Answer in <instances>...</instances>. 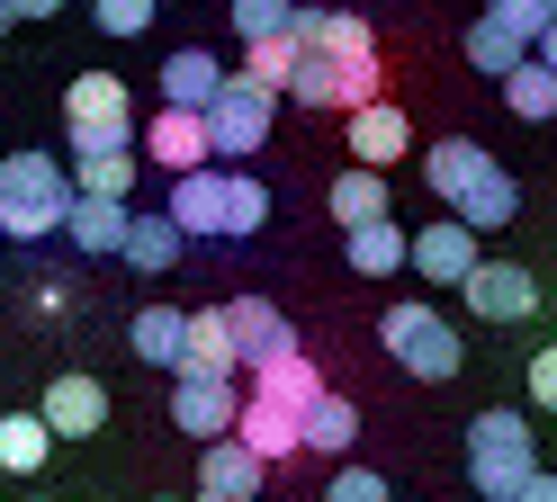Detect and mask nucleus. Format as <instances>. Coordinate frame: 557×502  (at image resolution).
Listing matches in <instances>:
<instances>
[{"label": "nucleus", "mask_w": 557, "mask_h": 502, "mask_svg": "<svg viewBox=\"0 0 557 502\" xmlns=\"http://www.w3.org/2000/svg\"><path fill=\"white\" fill-rule=\"evenodd\" d=\"M54 457V422L46 413H0V476H37Z\"/></svg>", "instance_id": "nucleus-26"}, {"label": "nucleus", "mask_w": 557, "mask_h": 502, "mask_svg": "<svg viewBox=\"0 0 557 502\" xmlns=\"http://www.w3.org/2000/svg\"><path fill=\"white\" fill-rule=\"evenodd\" d=\"M198 502H261V493H198Z\"/></svg>", "instance_id": "nucleus-40"}, {"label": "nucleus", "mask_w": 557, "mask_h": 502, "mask_svg": "<svg viewBox=\"0 0 557 502\" xmlns=\"http://www.w3.org/2000/svg\"><path fill=\"white\" fill-rule=\"evenodd\" d=\"M324 215H333L342 234H351V225H369V215H396V198H387V171L351 162V171H342L333 189H324Z\"/></svg>", "instance_id": "nucleus-19"}, {"label": "nucleus", "mask_w": 557, "mask_h": 502, "mask_svg": "<svg viewBox=\"0 0 557 502\" xmlns=\"http://www.w3.org/2000/svg\"><path fill=\"white\" fill-rule=\"evenodd\" d=\"M261 476H270V457L243 440V430H225V440L198 449V493H261Z\"/></svg>", "instance_id": "nucleus-15"}, {"label": "nucleus", "mask_w": 557, "mask_h": 502, "mask_svg": "<svg viewBox=\"0 0 557 502\" xmlns=\"http://www.w3.org/2000/svg\"><path fill=\"white\" fill-rule=\"evenodd\" d=\"M531 466H540V449H531V422L521 413H476L468 422V493L512 502L531 485Z\"/></svg>", "instance_id": "nucleus-4"}, {"label": "nucleus", "mask_w": 557, "mask_h": 502, "mask_svg": "<svg viewBox=\"0 0 557 502\" xmlns=\"http://www.w3.org/2000/svg\"><path fill=\"white\" fill-rule=\"evenodd\" d=\"M423 179H432V198H441L449 215H468L476 234H495V225H512V215H521L512 171H504L495 153H485V143H468V135L432 143V153H423Z\"/></svg>", "instance_id": "nucleus-2"}, {"label": "nucleus", "mask_w": 557, "mask_h": 502, "mask_svg": "<svg viewBox=\"0 0 557 502\" xmlns=\"http://www.w3.org/2000/svg\"><path fill=\"white\" fill-rule=\"evenodd\" d=\"M288 99L306 108H333V117H351L360 99H377V46H306Z\"/></svg>", "instance_id": "nucleus-5"}, {"label": "nucleus", "mask_w": 557, "mask_h": 502, "mask_svg": "<svg viewBox=\"0 0 557 502\" xmlns=\"http://www.w3.org/2000/svg\"><path fill=\"white\" fill-rule=\"evenodd\" d=\"M153 81H162V99H171V108H207V99L225 90V63L207 54V46H181V54H162Z\"/></svg>", "instance_id": "nucleus-20"}, {"label": "nucleus", "mask_w": 557, "mask_h": 502, "mask_svg": "<svg viewBox=\"0 0 557 502\" xmlns=\"http://www.w3.org/2000/svg\"><path fill=\"white\" fill-rule=\"evenodd\" d=\"M504 99H512V117H531V126H548V117H557V72H548L540 54H521V63L504 72Z\"/></svg>", "instance_id": "nucleus-31"}, {"label": "nucleus", "mask_w": 557, "mask_h": 502, "mask_svg": "<svg viewBox=\"0 0 557 502\" xmlns=\"http://www.w3.org/2000/svg\"><path fill=\"white\" fill-rule=\"evenodd\" d=\"M234 430H243V440H252V449H261L270 466L306 449V413H288V404H270V394H252V404L234 413Z\"/></svg>", "instance_id": "nucleus-21"}, {"label": "nucleus", "mask_w": 557, "mask_h": 502, "mask_svg": "<svg viewBox=\"0 0 557 502\" xmlns=\"http://www.w3.org/2000/svg\"><path fill=\"white\" fill-rule=\"evenodd\" d=\"M181 215H171V206H153V215H135V225H126V251H117V261L126 269H145V278H162L171 261H181Z\"/></svg>", "instance_id": "nucleus-23"}, {"label": "nucleus", "mask_w": 557, "mask_h": 502, "mask_svg": "<svg viewBox=\"0 0 557 502\" xmlns=\"http://www.w3.org/2000/svg\"><path fill=\"white\" fill-rule=\"evenodd\" d=\"M10 18H18V0H0V27H10Z\"/></svg>", "instance_id": "nucleus-41"}, {"label": "nucleus", "mask_w": 557, "mask_h": 502, "mask_svg": "<svg viewBox=\"0 0 557 502\" xmlns=\"http://www.w3.org/2000/svg\"><path fill=\"white\" fill-rule=\"evenodd\" d=\"M270 117H278V90L252 81V72H225V90L207 99V143H216V162H252L270 143Z\"/></svg>", "instance_id": "nucleus-6"}, {"label": "nucleus", "mask_w": 557, "mask_h": 502, "mask_svg": "<svg viewBox=\"0 0 557 502\" xmlns=\"http://www.w3.org/2000/svg\"><path fill=\"white\" fill-rule=\"evenodd\" d=\"M377 341L396 350V368L405 377H423V386H441V377H459V332L432 314V305H387V323H377Z\"/></svg>", "instance_id": "nucleus-7"}, {"label": "nucleus", "mask_w": 557, "mask_h": 502, "mask_svg": "<svg viewBox=\"0 0 557 502\" xmlns=\"http://www.w3.org/2000/svg\"><path fill=\"white\" fill-rule=\"evenodd\" d=\"M512 502H557V476H540V466H531V485H521Z\"/></svg>", "instance_id": "nucleus-37"}, {"label": "nucleus", "mask_w": 557, "mask_h": 502, "mask_svg": "<svg viewBox=\"0 0 557 502\" xmlns=\"http://www.w3.org/2000/svg\"><path fill=\"white\" fill-rule=\"evenodd\" d=\"M135 162H145V153H135L126 135H109V143H73V179H82V189H99V198H126V189H135Z\"/></svg>", "instance_id": "nucleus-24"}, {"label": "nucleus", "mask_w": 557, "mask_h": 502, "mask_svg": "<svg viewBox=\"0 0 557 502\" xmlns=\"http://www.w3.org/2000/svg\"><path fill=\"white\" fill-rule=\"evenodd\" d=\"M351 269H360V278L413 269V234L396 225V215H369V225H351Z\"/></svg>", "instance_id": "nucleus-25"}, {"label": "nucleus", "mask_w": 557, "mask_h": 502, "mask_svg": "<svg viewBox=\"0 0 557 502\" xmlns=\"http://www.w3.org/2000/svg\"><path fill=\"white\" fill-rule=\"evenodd\" d=\"M90 10H99V36H145L162 0H90Z\"/></svg>", "instance_id": "nucleus-34"}, {"label": "nucleus", "mask_w": 557, "mask_h": 502, "mask_svg": "<svg viewBox=\"0 0 557 502\" xmlns=\"http://www.w3.org/2000/svg\"><path fill=\"white\" fill-rule=\"evenodd\" d=\"M297 27V0H234V36H278Z\"/></svg>", "instance_id": "nucleus-32"}, {"label": "nucleus", "mask_w": 557, "mask_h": 502, "mask_svg": "<svg viewBox=\"0 0 557 502\" xmlns=\"http://www.w3.org/2000/svg\"><path fill=\"white\" fill-rule=\"evenodd\" d=\"M252 394H270V404H288V413H306V404L324 394V368H315V359H306V350L288 341V350L252 359Z\"/></svg>", "instance_id": "nucleus-17"}, {"label": "nucleus", "mask_w": 557, "mask_h": 502, "mask_svg": "<svg viewBox=\"0 0 557 502\" xmlns=\"http://www.w3.org/2000/svg\"><path fill=\"white\" fill-rule=\"evenodd\" d=\"M234 413H243V394H234V377H189L181 368V386H171V422H181V440H225L234 430Z\"/></svg>", "instance_id": "nucleus-10"}, {"label": "nucleus", "mask_w": 557, "mask_h": 502, "mask_svg": "<svg viewBox=\"0 0 557 502\" xmlns=\"http://www.w3.org/2000/svg\"><path fill=\"white\" fill-rule=\"evenodd\" d=\"M351 440H360V413H351V394H315L306 404V449H324V457H351Z\"/></svg>", "instance_id": "nucleus-29"}, {"label": "nucleus", "mask_w": 557, "mask_h": 502, "mask_svg": "<svg viewBox=\"0 0 557 502\" xmlns=\"http://www.w3.org/2000/svg\"><path fill=\"white\" fill-rule=\"evenodd\" d=\"M181 368H189V377H234V368H243V341H234V314H225V305L189 314V350H181Z\"/></svg>", "instance_id": "nucleus-18"}, {"label": "nucleus", "mask_w": 557, "mask_h": 502, "mask_svg": "<svg viewBox=\"0 0 557 502\" xmlns=\"http://www.w3.org/2000/svg\"><path fill=\"white\" fill-rule=\"evenodd\" d=\"M531 404L557 413V350H531Z\"/></svg>", "instance_id": "nucleus-36"}, {"label": "nucleus", "mask_w": 557, "mask_h": 502, "mask_svg": "<svg viewBox=\"0 0 557 502\" xmlns=\"http://www.w3.org/2000/svg\"><path fill=\"white\" fill-rule=\"evenodd\" d=\"M37 413L54 422V440H90V430H109V386L82 377V368H63V377L46 386V404H37Z\"/></svg>", "instance_id": "nucleus-12"}, {"label": "nucleus", "mask_w": 557, "mask_h": 502, "mask_svg": "<svg viewBox=\"0 0 557 502\" xmlns=\"http://www.w3.org/2000/svg\"><path fill=\"white\" fill-rule=\"evenodd\" d=\"M63 10V0H18V18H54Z\"/></svg>", "instance_id": "nucleus-39"}, {"label": "nucleus", "mask_w": 557, "mask_h": 502, "mask_svg": "<svg viewBox=\"0 0 557 502\" xmlns=\"http://www.w3.org/2000/svg\"><path fill=\"white\" fill-rule=\"evenodd\" d=\"M531 54H540V63H548V72H557V18H548V27H540V46H531Z\"/></svg>", "instance_id": "nucleus-38"}, {"label": "nucleus", "mask_w": 557, "mask_h": 502, "mask_svg": "<svg viewBox=\"0 0 557 502\" xmlns=\"http://www.w3.org/2000/svg\"><path fill=\"white\" fill-rule=\"evenodd\" d=\"M73 198H82V179H73L63 153H10V162H0V234H10V242L63 234Z\"/></svg>", "instance_id": "nucleus-3"}, {"label": "nucleus", "mask_w": 557, "mask_h": 502, "mask_svg": "<svg viewBox=\"0 0 557 502\" xmlns=\"http://www.w3.org/2000/svg\"><path fill=\"white\" fill-rule=\"evenodd\" d=\"M145 502H181V493H145Z\"/></svg>", "instance_id": "nucleus-42"}, {"label": "nucleus", "mask_w": 557, "mask_h": 502, "mask_svg": "<svg viewBox=\"0 0 557 502\" xmlns=\"http://www.w3.org/2000/svg\"><path fill=\"white\" fill-rule=\"evenodd\" d=\"M405 143H413V126H405L396 99H360V108H351V162L387 171V162H405Z\"/></svg>", "instance_id": "nucleus-16"}, {"label": "nucleus", "mask_w": 557, "mask_h": 502, "mask_svg": "<svg viewBox=\"0 0 557 502\" xmlns=\"http://www.w3.org/2000/svg\"><path fill=\"white\" fill-rule=\"evenodd\" d=\"M225 314H234V341H243V368H252V359H270V350H288V341H297V332H288V314H278L270 297H234Z\"/></svg>", "instance_id": "nucleus-27"}, {"label": "nucleus", "mask_w": 557, "mask_h": 502, "mask_svg": "<svg viewBox=\"0 0 557 502\" xmlns=\"http://www.w3.org/2000/svg\"><path fill=\"white\" fill-rule=\"evenodd\" d=\"M27 502H54V493H27Z\"/></svg>", "instance_id": "nucleus-43"}, {"label": "nucleus", "mask_w": 557, "mask_h": 502, "mask_svg": "<svg viewBox=\"0 0 557 502\" xmlns=\"http://www.w3.org/2000/svg\"><path fill=\"white\" fill-rule=\"evenodd\" d=\"M145 153L162 171H198V162H216V143H207V108H171L162 99V117L145 126Z\"/></svg>", "instance_id": "nucleus-14"}, {"label": "nucleus", "mask_w": 557, "mask_h": 502, "mask_svg": "<svg viewBox=\"0 0 557 502\" xmlns=\"http://www.w3.org/2000/svg\"><path fill=\"white\" fill-rule=\"evenodd\" d=\"M476 261H485V251H476V225H468V215H441V225L413 234V269H423L432 287H459Z\"/></svg>", "instance_id": "nucleus-13"}, {"label": "nucleus", "mask_w": 557, "mask_h": 502, "mask_svg": "<svg viewBox=\"0 0 557 502\" xmlns=\"http://www.w3.org/2000/svg\"><path fill=\"white\" fill-rule=\"evenodd\" d=\"M171 215H181L189 242H243V234L270 225V189H261L252 171L198 162V171H171Z\"/></svg>", "instance_id": "nucleus-1"}, {"label": "nucleus", "mask_w": 557, "mask_h": 502, "mask_svg": "<svg viewBox=\"0 0 557 502\" xmlns=\"http://www.w3.org/2000/svg\"><path fill=\"white\" fill-rule=\"evenodd\" d=\"M521 54H531V36H521V27H504V18H495V10H485V18H476V27H468V63H476V72H485V81H504V72H512V63H521Z\"/></svg>", "instance_id": "nucleus-30"}, {"label": "nucleus", "mask_w": 557, "mask_h": 502, "mask_svg": "<svg viewBox=\"0 0 557 502\" xmlns=\"http://www.w3.org/2000/svg\"><path fill=\"white\" fill-rule=\"evenodd\" d=\"M63 126H73V143H109V135H135V99L117 72H82L73 90H63Z\"/></svg>", "instance_id": "nucleus-8"}, {"label": "nucleus", "mask_w": 557, "mask_h": 502, "mask_svg": "<svg viewBox=\"0 0 557 502\" xmlns=\"http://www.w3.org/2000/svg\"><path fill=\"white\" fill-rule=\"evenodd\" d=\"M459 297H468L476 323H521V314H540V278L521 269V261H476L459 278Z\"/></svg>", "instance_id": "nucleus-9"}, {"label": "nucleus", "mask_w": 557, "mask_h": 502, "mask_svg": "<svg viewBox=\"0 0 557 502\" xmlns=\"http://www.w3.org/2000/svg\"><path fill=\"white\" fill-rule=\"evenodd\" d=\"M297 63H306V36H297V27H278V36H243V72H252V81H270L278 99H288Z\"/></svg>", "instance_id": "nucleus-28"}, {"label": "nucleus", "mask_w": 557, "mask_h": 502, "mask_svg": "<svg viewBox=\"0 0 557 502\" xmlns=\"http://www.w3.org/2000/svg\"><path fill=\"white\" fill-rule=\"evenodd\" d=\"M126 225H135V206H126V198L82 189V198H73V215H63V242H73L82 261H117V251H126Z\"/></svg>", "instance_id": "nucleus-11"}, {"label": "nucleus", "mask_w": 557, "mask_h": 502, "mask_svg": "<svg viewBox=\"0 0 557 502\" xmlns=\"http://www.w3.org/2000/svg\"><path fill=\"white\" fill-rule=\"evenodd\" d=\"M485 10H495L504 27H521V36H531V46H540V27L557 18V0H485Z\"/></svg>", "instance_id": "nucleus-35"}, {"label": "nucleus", "mask_w": 557, "mask_h": 502, "mask_svg": "<svg viewBox=\"0 0 557 502\" xmlns=\"http://www.w3.org/2000/svg\"><path fill=\"white\" fill-rule=\"evenodd\" d=\"M126 341H135V359H145V368H171L181 377V350H189V314L181 305H145L126 323Z\"/></svg>", "instance_id": "nucleus-22"}, {"label": "nucleus", "mask_w": 557, "mask_h": 502, "mask_svg": "<svg viewBox=\"0 0 557 502\" xmlns=\"http://www.w3.org/2000/svg\"><path fill=\"white\" fill-rule=\"evenodd\" d=\"M324 502H396V485L377 476V466H342V476L324 485Z\"/></svg>", "instance_id": "nucleus-33"}]
</instances>
